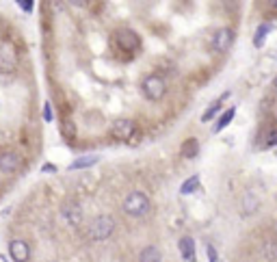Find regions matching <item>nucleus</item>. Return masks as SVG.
<instances>
[{
    "instance_id": "nucleus-16",
    "label": "nucleus",
    "mask_w": 277,
    "mask_h": 262,
    "mask_svg": "<svg viewBox=\"0 0 277 262\" xmlns=\"http://www.w3.org/2000/svg\"><path fill=\"white\" fill-rule=\"evenodd\" d=\"M262 256L269 262L277 260V241H275V238H267V241L262 243Z\"/></svg>"
},
{
    "instance_id": "nucleus-27",
    "label": "nucleus",
    "mask_w": 277,
    "mask_h": 262,
    "mask_svg": "<svg viewBox=\"0 0 277 262\" xmlns=\"http://www.w3.org/2000/svg\"><path fill=\"white\" fill-rule=\"evenodd\" d=\"M273 87H275V89H277V78H275V82H273Z\"/></svg>"
},
{
    "instance_id": "nucleus-20",
    "label": "nucleus",
    "mask_w": 277,
    "mask_h": 262,
    "mask_svg": "<svg viewBox=\"0 0 277 262\" xmlns=\"http://www.w3.org/2000/svg\"><path fill=\"white\" fill-rule=\"evenodd\" d=\"M269 31H271V24H260V28H258V33H256V37H253V44H256L258 48L262 46V41H264V37L269 35Z\"/></svg>"
},
{
    "instance_id": "nucleus-19",
    "label": "nucleus",
    "mask_w": 277,
    "mask_h": 262,
    "mask_svg": "<svg viewBox=\"0 0 277 262\" xmlns=\"http://www.w3.org/2000/svg\"><path fill=\"white\" fill-rule=\"evenodd\" d=\"M197 187H199V176H191V178H188V180L180 187V195H191Z\"/></svg>"
},
{
    "instance_id": "nucleus-13",
    "label": "nucleus",
    "mask_w": 277,
    "mask_h": 262,
    "mask_svg": "<svg viewBox=\"0 0 277 262\" xmlns=\"http://www.w3.org/2000/svg\"><path fill=\"white\" fill-rule=\"evenodd\" d=\"M229 98V91H225V93H223L221 95V98L219 100H217V102H212L210 106H208V109H206V113H204V115H202V122H210V119L212 117H215L217 115V113H219L221 111V104L223 102H225V100Z\"/></svg>"
},
{
    "instance_id": "nucleus-8",
    "label": "nucleus",
    "mask_w": 277,
    "mask_h": 262,
    "mask_svg": "<svg viewBox=\"0 0 277 262\" xmlns=\"http://www.w3.org/2000/svg\"><path fill=\"white\" fill-rule=\"evenodd\" d=\"M232 44H234V31L227 26L219 28L215 33V37H212V50H217V52H227Z\"/></svg>"
},
{
    "instance_id": "nucleus-11",
    "label": "nucleus",
    "mask_w": 277,
    "mask_h": 262,
    "mask_svg": "<svg viewBox=\"0 0 277 262\" xmlns=\"http://www.w3.org/2000/svg\"><path fill=\"white\" fill-rule=\"evenodd\" d=\"M178 249H180V256L186 262H195V243H193L191 236H182L178 243Z\"/></svg>"
},
{
    "instance_id": "nucleus-10",
    "label": "nucleus",
    "mask_w": 277,
    "mask_h": 262,
    "mask_svg": "<svg viewBox=\"0 0 277 262\" xmlns=\"http://www.w3.org/2000/svg\"><path fill=\"white\" fill-rule=\"evenodd\" d=\"M61 214L69 225H78L82 221V210L76 201H65V204L61 206Z\"/></svg>"
},
{
    "instance_id": "nucleus-12",
    "label": "nucleus",
    "mask_w": 277,
    "mask_h": 262,
    "mask_svg": "<svg viewBox=\"0 0 277 262\" xmlns=\"http://www.w3.org/2000/svg\"><path fill=\"white\" fill-rule=\"evenodd\" d=\"M258 208H260V199L247 191V193L243 195V199H240V212H243L245 217H249V214H253Z\"/></svg>"
},
{
    "instance_id": "nucleus-14",
    "label": "nucleus",
    "mask_w": 277,
    "mask_h": 262,
    "mask_svg": "<svg viewBox=\"0 0 277 262\" xmlns=\"http://www.w3.org/2000/svg\"><path fill=\"white\" fill-rule=\"evenodd\" d=\"M180 154H182V158H195L197 154H199V143H197V139H186L184 143H182Z\"/></svg>"
},
{
    "instance_id": "nucleus-2",
    "label": "nucleus",
    "mask_w": 277,
    "mask_h": 262,
    "mask_svg": "<svg viewBox=\"0 0 277 262\" xmlns=\"http://www.w3.org/2000/svg\"><path fill=\"white\" fill-rule=\"evenodd\" d=\"M17 69V50L11 41H2L0 44V74L9 76Z\"/></svg>"
},
{
    "instance_id": "nucleus-5",
    "label": "nucleus",
    "mask_w": 277,
    "mask_h": 262,
    "mask_svg": "<svg viewBox=\"0 0 277 262\" xmlns=\"http://www.w3.org/2000/svg\"><path fill=\"white\" fill-rule=\"evenodd\" d=\"M113 39H115V46L119 48V50H126V52H134V50H139V46H141L139 35L130 31V28H117Z\"/></svg>"
},
{
    "instance_id": "nucleus-22",
    "label": "nucleus",
    "mask_w": 277,
    "mask_h": 262,
    "mask_svg": "<svg viewBox=\"0 0 277 262\" xmlns=\"http://www.w3.org/2000/svg\"><path fill=\"white\" fill-rule=\"evenodd\" d=\"M267 145L271 147V145H277V130H273L269 136H267Z\"/></svg>"
},
{
    "instance_id": "nucleus-6",
    "label": "nucleus",
    "mask_w": 277,
    "mask_h": 262,
    "mask_svg": "<svg viewBox=\"0 0 277 262\" xmlns=\"http://www.w3.org/2000/svg\"><path fill=\"white\" fill-rule=\"evenodd\" d=\"M134 132H137V126H134L132 119H126V117L115 119L113 126H111V134H113V139L123 141V143H126V141L130 143Z\"/></svg>"
},
{
    "instance_id": "nucleus-26",
    "label": "nucleus",
    "mask_w": 277,
    "mask_h": 262,
    "mask_svg": "<svg viewBox=\"0 0 277 262\" xmlns=\"http://www.w3.org/2000/svg\"><path fill=\"white\" fill-rule=\"evenodd\" d=\"M271 7H277V0H273V2H271Z\"/></svg>"
},
{
    "instance_id": "nucleus-21",
    "label": "nucleus",
    "mask_w": 277,
    "mask_h": 262,
    "mask_svg": "<svg viewBox=\"0 0 277 262\" xmlns=\"http://www.w3.org/2000/svg\"><path fill=\"white\" fill-rule=\"evenodd\" d=\"M206 249H208V258H210V262H219V258H217V249H215V245H208Z\"/></svg>"
},
{
    "instance_id": "nucleus-7",
    "label": "nucleus",
    "mask_w": 277,
    "mask_h": 262,
    "mask_svg": "<svg viewBox=\"0 0 277 262\" xmlns=\"http://www.w3.org/2000/svg\"><path fill=\"white\" fill-rule=\"evenodd\" d=\"M22 167V158L15 150H0V171L2 174H15Z\"/></svg>"
},
{
    "instance_id": "nucleus-18",
    "label": "nucleus",
    "mask_w": 277,
    "mask_h": 262,
    "mask_svg": "<svg viewBox=\"0 0 277 262\" xmlns=\"http://www.w3.org/2000/svg\"><path fill=\"white\" fill-rule=\"evenodd\" d=\"M98 163V156H82V158H76L72 165H69V169H87V167L96 165Z\"/></svg>"
},
{
    "instance_id": "nucleus-4",
    "label": "nucleus",
    "mask_w": 277,
    "mask_h": 262,
    "mask_svg": "<svg viewBox=\"0 0 277 262\" xmlns=\"http://www.w3.org/2000/svg\"><path fill=\"white\" fill-rule=\"evenodd\" d=\"M141 91H143L147 100L158 102L165 95V91H167V85H165V80L161 76H147V78H143V82H141Z\"/></svg>"
},
{
    "instance_id": "nucleus-17",
    "label": "nucleus",
    "mask_w": 277,
    "mask_h": 262,
    "mask_svg": "<svg viewBox=\"0 0 277 262\" xmlns=\"http://www.w3.org/2000/svg\"><path fill=\"white\" fill-rule=\"evenodd\" d=\"M234 115H236V109H227L225 113H223V115L219 117V122L215 124V132H219V130H223V128H225L227 124L234 119Z\"/></svg>"
},
{
    "instance_id": "nucleus-3",
    "label": "nucleus",
    "mask_w": 277,
    "mask_h": 262,
    "mask_svg": "<svg viewBox=\"0 0 277 262\" xmlns=\"http://www.w3.org/2000/svg\"><path fill=\"white\" fill-rule=\"evenodd\" d=\"M113 232H115V221L111 217H106V214L96 217L89 225V236L93 238V241H106Z\"/></svg>"
},
{
    "instance_id": "nucleus-23",
    "label": "nucleus",
    "mask_w": 277,
    "mask_h": 262,
    "mask_svg": "<svg viewBox=\"0 0 277 262\" xmlns=\"http://www.w3.org/2000/svg\"><path fill=\"white\" fill-rule=\"evenodd\" d=\"M46 122H52V106H50V102H46Z\"/></svg>"
},
{
    "instance_id": "nucleus-25",
    "label": "nucleus",
    "mask_w": 277,
    "mask_h": 262,
    "mask_svg": "<svg viewBox=\"0 0 277 262\" xmlns=\"http://www.w3.org/2000/svg\"><path fill=\"white\" fill-rule=\"evenodd\" d=\"M20 7L24 11H33V2H31V0H28V2H20Z\"/></svg>"
},
{
    "instance_id": "nucleus-9",
    "label": "nucleus",
    "mask_w": 277,
    "mask_h": 262,
    "mask_svg": "<svg viewBox=\"0 0 277 262\" xmlns=\"http://www.w3.org/2000/svg\"><path fill=\"white\" fill-rule=\"evenodd\" d=\"M9 254L13 258V262H28V258H31V247H28L26 241L15 238V241L9 243Z\"/></svg>"
},
{
    "instance_id": "nucleus-1",
    "label": "nucleus",
    "mask_w": 277,
    "mask_h": 262,
    "mask_svg": "<svg viewBox=\"0 0 277 262\" xmlns=\"http://www.w3.org/2000/svg\"><path fill=\"white\" fill-rule=\"evenodd\" d=\"M123 212L128 217H143L150 210V197L143 193V191H130V193L123 197Z\"/></svg>"
},
{
    "instance_id": "nucleus-24",
    "label": "nucleus",
    "mask_w": 277,
    "mask_h": 262,
    "mask_svg": "<svg viewBox=\"0 0 277 262\" xmlns=\"http://www.w3.org/2000/svg\"><path fill=\"white\" fill-rule=\"evenodd\" d=\"M65 134H67V136H72V134H74V124H72V122H67V124H65Z\"/></svg>"
},
{
    "instance_id": "nucleus-15",
    "label": "nucleus",
    "mask_w": 277,
    "mask_h": 262,
    "mask_svg": "<svg viewBox=\"0 0 277 262\" xmlns=\"http://www.w3.org/2000/svg\"><path fill=\"white\" fill-rule=\"evenodd\" d=\"M139 262H163V256H161V249L158 247H145L139 256Z\"/></svg>"
}]
</instances>
